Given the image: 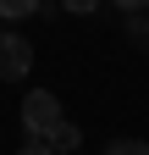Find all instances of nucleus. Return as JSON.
Masks as SVG:
<instances>
[{
	"mask_svg": "<svg viewBox=\"0 0 149 155\" xmlns=\"http://www.w3.org/2000/svg\"><path fill=\"white\" fill-rule=\"evenodd\" d=\"M28 72H33V45H28V33L6 28V33H0V78H6V83H22Z\"/></svg>",
	"mask_w": 149,
	"mask_h": 155,
	"instance_id": "1",
	"label": "nucleus"
},
{
	"mask_svg": "<svg viewBox=\"0 0 149 155\" xmlns=\"http://www.w3.org/2000/svg\"><path fill=\"white\" fill-rule=\"evenodd\" d=\"M50 122H61V100H55L50 89H28L22 94V127H28V139H44Z\"/></svg>",
	"mask_w": 149,
	"mask_h": 155,
	"instance_id": "2",
	"label": "nucleus"
},
{
	"mask_svg": "<svg viewBox=\"0 0 149 155\" xmlns=\"http://www.w3.org/2000/svg\"><path fill=\"white\" fill-rule=\"evenodd\" d=\"M44 144H50L55 155H72V150H83V127L72 122V116H61V122H50V133H44Z\"/></svg>",
	"mask_w": 149,
	"mask_h": 155,
	"instance_id": "3",
	"label": "nucleus"
},
{
	"mask_svg": "<svg viewBox=\"0 0 149 155\" xmlns=\"http://www.w3.org/2000/svg\"><path fill=\"white\" fill-rule=\"evenodd\" d=\"M0 17L6 22H28V17H39V0H0Z\"/></svg>",
	"mask_w": 149,
	"mask_h": 155,
	"instance_id": "4",
	"label": "nucleus"
},
{
	"mask_svg": "<svg viewBox=\"0 0 149 155\" xmlns=\"http://www.w3.org/2000/svg\"><path fill=\"white\" fill-rule=\"evenodd\" d=\"M127 39H133L138 50H149V17L144 11H127Z\"/></svg>",
	"mask_w": 149,
	"mask_h": 155,
	"instance_id": "5",
	"label": "nucleus"
},
{
	"mask_svg": "<svg viewBox=\"0 0 149 155\" xmlns=\"http://www.w3.org/2000/svg\"><path fill=\"white\" fill-rule=\"evenodd\" d=\"M105 155H149V144H144V139H127V133H122V139H110V144H105Z\"/></svg>",
	"mask_w": 149,
	"mask_h": 155,
	"instance_id": "6",
	"label": "nucleus"
},
{
	"mask_svg": "<svg viewBox=\"0 0 149 155\" xmlns=\"http://www.w3.org/2000/svg\"><path fill=\"white\" fill-rule=\"evenodd\" d=\"M55 6H61V11H72V17H88V11H100L105 0H55Z\"/></svg>",
	"mask_w": 149,
	"mask_h": 155,
	"instance_id": "7",
	"label": "nucleus"
},
{
	"mask_svg": "<svg viewBox=\"0 0 149 155\" xmlns=\"http://www.w3.org/2000/svg\"><path fill=\"white\" fill-rule=\"evenodd\" d=\"M17 155H55V150H50L44 139H28V144H22V150H17Z\"/></svg>",
	"mask_w": 149,
	"mask_h": 155,
	"instance_id": "8",
	"label": "nucleus"
},
{
	"mask_svg": "<svg viewBox=\"0 0 149 155\" xmlns=\"http://www.w3.org/2000/svg\"><path fill=\"white\" fill-rule=\"evenodd\" d=\"M110 6H116V11L127 17V11H149V0H110Z\"/></svg>",
	"mask_w": 149,
	"mask_h": 155,
	"instance_id": "9",
	"label": "nucleus"
},
{
	"mask_svg": "<svg viewBox=\"0 0 149 155\" xmlns=\"http://www.w3.org/2000/svg\"><path fill=\"white\" fill-rule=\"evenodd\" d=\"M72 155H83V150H72Z\"/></svg>",
	"mask_w": 149,
	"mask_h": 155,
	"instance_id": "10",
	"label": "nucleus"
}]
</instances>
